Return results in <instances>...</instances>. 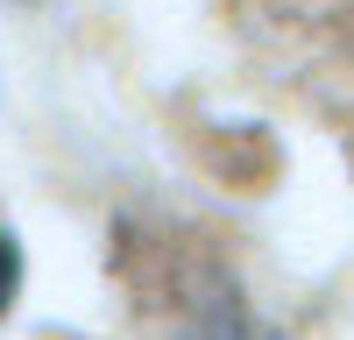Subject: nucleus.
Listing matches in <instances>:
<instances>
[{
	"label": "nucleus",
	"instance_id": "nucleus-2",
	"mask_svg": "<svg viewBox=\"0 0 354 340\" xmlns=\"http://www.w3.org/2000/svg\"><path fill=\"white\" fill-rule=\"evenodd\" d=\"M15 291H21V248H15L8 234H0V312L15 305Z\"/></svg>",
	"mask_w": 354,
	"mask_h": 340
},
{
	"label": "nucleus",
	"instance_id": "nucleus-1",
	"mask_svg": "<svg viewBox=\"0 0 354 340\" xmlns=\"http://www.w3.org/2000/svg\"><path fill=\"white\" fill-rule=\"evenodd\" d=\"M198 340H277V333L262 326L255 312H241L234 298H220L213 312H205V326H198Z\"/></svg>",
	"mask_w": 354,
	"mask_h": 340
}]
</instances>
